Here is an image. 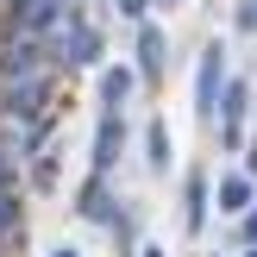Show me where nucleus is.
Masks as SVG:
<instances>
[{"label": "nucleus", "mask_w": 257, "mask_h": 257, "mask_svg": "<svg viewBox=\"0 0 257 257\" xmlns=\"http://www.w3.org/2000/svg\"><path fill=\"white\" fill-rule=\"evenodd\" d=\"M75 13V0H13V19H19V38H50L63 19Z\"/></svg>", "instance_id": "obj_1"}, {"label": "nucleus", "mask_w": 257, "mask_h": 257, "mask_svg": "<svg viewBox=\"0 0 257 257\" xmlns=\"http://www.w3.org/2000/svg\"><path fill=\"white\" fill-rule=\"evenodd\" d=\"M94 50H100L94 25H82L75 13L57 25V32H50V57H57V63H94Z\"/></svg>", "instance_id": "obj_2"}, {"label": "nucleus", "mask_w": 257, "mask_h": 257, "mask_svg": "<svg viewBox=\"0 0 257 257\" xmlns=\"http://www.w3.org/2000/svg\"><path fill=\"white\" fill-rule=\"evenodd\" d=\"M38 107H44V69L7 75V113L13 119H38Z\"/></svg>", "instance_id": "obj_3"}, {"label": "nucleus", "mask_w": 257, "mask_h": 257, "mask_svg": "<svg viewBox=\"0 0 257 257\" xmlns=\"http://www.w3.org/2000/svg\"><path fill=\"white\" fill-rule=\"evenodd\" d=\"M119 138H125V119H119V107H107L100 138H94V176H107V170H113V151H119Z\"/></svg>", "instance_id": "obj_4"}, {"label": "nucleus", "mask_w": 257, "mask_h": 257, "mask_svg": "<svg viewBox=\"0 0 257 257\" xmlns=\"http://www.w3.org/2000/svg\"><path fill=\"white\" fill-rule=\"evenodd\" d=\"M220 107V50H207L201 57V113Z\"/></svg>", "instance_id": "obj_5"}, {"label": "nucleus", "mask_w": 257, "mask_h": 257, "mask_svg": "<svg viewBox=\"0 0 257 257\" xmlns=\"http://www.w3.org/2000/svg\"><path fill=\"white\" fill-rule=\"evenodd\" d=\"M220 207L226 213H245L251 207V176H220Z\"/></svg>", "instance_id": "obj_6"}, {"label": "nucleus", "mask_w": 257, "mask_h": 257, "mask_svg": "<svg viewBox=\"0 0 257 257\" xmlns=\"http://www.w3.org/2000/svg\"><path fill=\"white\" fill-rule=\"evenodd\" d=\"M125 94H132V69H107L100 75V100L107 107H125Z\"/></svg>", "instance_id": "obj_7"}, {"label": "nucleus", "mask_w": 257, "mask_h": 257, "mask_svg": "<svg viewBox=\"0 0 257 257\" xmlns=\"http://www.w3.org/2000/svg\"><path fill=\"white\" fill-rule=\"evenodd\" d=\"M213 113H220V119H226V145H238V113H245V88H226V107H213Z\"/></svg>", "instance_id": "obj_8"}, {"label": "nucleus", "mask_w": 257, "mask_h": 257, "mask_svg": "<svg viewBox=\"0 0 257 257\" xmlns=\"http://www.w3.org/2000/svg\"><path fill=\"white\" fill-rule=\"evenodd\" d=\"M138 57H145V75H157V69H163V32H157V25H145V38H138Z\"/></svg>", "instance_id": "obj_9"}, {"label": "nucleus", "mask_w": 257, "mask_h": 257, "mask_svg": "<svg viewBox=\"0 0 257 257\" xmlns=\"http://www.w3.org/2000/svg\"><path fill=\"white\" fill-rule=\"evenodd\" d=\"M201 226H207V182H188V232H201Z\"/></svg>", "instance_id": "obj_10"}, {"label": "nucleus", "mask_w": 257, "mask_h": 257, "mask_svg": "<svg viewBox=\"0 0 257 257\" xmlns=\"http://www.w3.org/2000/svg\"><path fill=\"white\" fill-rule=\"evenodd\" d=\"M82 213H88V220H107V213H113V201H107V188H88V195H82Z\"/></svg>", "instance_id": "obj_11"}, {"label": "nucleus", "mask_w": 257, "mask_h": 257, "mask_svg": "<svg viewBox=\"0 0 257 257\" xmlns=\"http://www.w3.org/2000/svg\"><path fill=\"white\" fill-rule=\"evenodd\" d=\"M151 170H170V132L151 125Z\"/></svg>", "instance_id": "obj_12"}, {"label": "nucleus", "mask_w": 257, "mask_h": 257, "mask_svg": "<svg viewBox=\"0 0 257 257\" xmlns=\"http://www.w3.org/2000/svg\"><path fill=\"white\" fill-rule=\"evenodd\" d=\"M13 232H19V207H13V195L0 188V238H13Z\"/></svg>", "instance_id": "obj_13"}, {"label": "nucleus", "mask_w": 257, "mask_h": 257, "mask_svg": "<svg viewBox=\"0 0 257 257\" xmlns=\"http://www.w3.org/2000/svg\"><path fill=\"white\" fill-rule=\"evenodd\" d=\"M119 13H125V19H145V13H151V0H119Z\"/></svg>", "instance_id": "obj_14"}, {"label": "nucleus", "mask_w": 257, "mask_h": 257, "mask_svg": "<svg viewBox=\"0 0 257 257\" xmlns=\"http://www.w3.org/2000/svg\"><path fill=\"white\" fill-rule=\"evenodd\" d=\"M245 245H257V207L245 213Z\"/></svg>", "instance_id": "obj_15"}, {"label": "nucleus", "mask_w": 257, "mask_h": 257, "mask_svg": "<svg viewBox=\"0 0 257 257\" xmlns=\"http://www.w3.org/2000/svg\"><path fill=\"white\" fill-rule=\"evenodd\" d=\"M7 176H13V157H7V151H0V188H7Z\"/></svg>", "instance_id": "obj_16"}, {"label": "nucleus", "mask_w": 257, "mask_h": 257, "mask_svg": "<svg viewBox=\"0 0 257 257\" xmlns=\"http://www.w3.org/2000/svg\"><path fill=\"white\" fill-rule=\"evenodd\" d=\"M245 176H257V145H251V151H245Z\"/></svg>", "instance_id": "obj_17"}, {"label": "nucleus", "mask_w": 257, "mask_h": 257, "mask_svg": "<svg viewBox=\"0 0 257 257\" xmlns=\"http://www.w3.org/2000/svg\"><path fill=\"white\" fill-rule=\"evenodd\" d=\"M138 257H163V251H157V245H145V251H138Z\"/></svg>", "instance_id": "obj_18"}, {"label": "nucleus", "mask_w": 257, "mask_h": 257, "mask_svg": "<svg viewBox=\"0 0 257 257\" xmlns=\"http://www.w3.org/2000/svg\"><path fill=\"white\" fill-rule=\"evenodd\" d=\"M50 257H75V251H50Z\"/></svg>", "instance_id": "obj_19"}, {"label": "nucleus", "mask_w": 257, "mask_h": 257, "mask_svg": "<svg viewBox=\"0 0 257 257\" xmlns=\"http://www.w3.org/2000/svg\"><path fill=\"white\" fill-rule=\"evenodd\" d=\"M245 257H257V245H251V251H245Z\"/></svg>", "instance_id": "obj_20"}]
</instances>
